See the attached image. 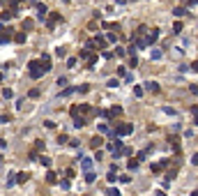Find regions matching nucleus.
<instances>
[{
  "label": "nucleus",
  "instance_id": "obj_1",
  "mask_svg": "<svg viewBox=\"0 0 198 196\" xmlns=\"http://www.w3.org/2000/svg\"><path fill=\"white\" fill-rule=\"evenodd\" d=\"M131 132H134V125L120 122V125H115V129L111 132V136H127V134H131Z\"/></svg>",
  "mask_w": 198,
  "mask_h": 196
},
{
  "label": "nucleus",
  "instance_id": "obj_2",
  "mask_svg": "<svg viewBox=\"0 0 198 196\" xmlns=\"http://www.w3.org/2000/svg\"><path fill=\"white\" fill-rule=\"evenodd\" d=\"M60 21H62L60 12H51V14H49V21H46V26H49V30H53V28H55V23H60Z\"/></svg>",
  "mask_w": 198,
  "mask_h": 196
},
{
  "label": "nucleus",
  "instance_id": "obj_3",
  "mask_svg": "<svg viewBox=\"0 0 198 196\" xmlns=\"http://www.w3.org/2000/svg\"><path fill=\"white\" fill-rule=\"evenodd\" d=\"M157 39H159V30H157V28H152V30L145 32V42H148V46H152Z\"/></svg>",
  "mask_w": 198,
  "mask_h": 196
},
{
  "label": "nucleus",
  "instance_id": "obj_4",
  "mask_svg": "<svg viewBox=\"0 0 198 196\" xmlns=\"http://www.w3.org/2000/svg\"><path fill=\"white\" fill-rule=\"evenodd\" d=\"M39 67H42V72H44V74L51 69V56H49V53H44V56H42V60H39Z\"/></svg>",
  "mask_w": 198,
  "mask_h": 196
},
{
  "label": "nucleus",
  "instance_id": "obj_5",
  "mask_svg": "<svg viewBox=\"0 0 198 196\" xmlns=\"http://www.w3.org/2000/svg\"><path fill=\"white\" fill-rule=\"evenodd\" d=\"M35 7H37V16H39V19H46V14H49V9H46V5H42V2H37V5H35Z\"/></svg>",
  "mask_w": 198,
  "mask_h": 196
},
{
  "label": "nucleus",
  "instance_id": "obj_6",
  "mask_svg": "<svg viewBox=\"0 0 198 196\" xmlns=\"http://www.w3.org/2000/svg\"><path fill=\"white\" fill-rule=\"evenodd\" d=\"M28 178H30V173H14V182H19V185H23V182H28Z\"/></svg>",
  "mask_w": 198,
  "mask_h": 196
},
{
  "label": "nucleus",
  "instance_id": "obj_7",
  "mask_svg": "<svg viewBox=\"0 0 198 196\" xmlns=\"http://www.w3.org/2000/svg\"><path fill=\"white\" fill-rule=\"evenodd\" d=\"M81 169H83L85 173L92 171V159H90V157H83V159H81Z\"/></svg>",
  "mask_w": 198,
  "mask_h": 196
},
{
  "label": "nucleus",
  "instance_id": "obj_8",
  "mask_svg": "<svg viewBox=\"0 0 198 196\" xmlns=\"http://www.w3.org/2000/svg\"><path fill=\"white\" fill-rule=\"evenodd\" d=\"M90 145L97 150V148H101V145H104V139H101V136H92V139H90Z\"/></svg>",
  "mask_w": 198,
  "mask_h": 196
},
{
  "label": "nucleus",
  "instance_id": "obj_9",
  "mask_svg": "<svg viewBox=\"0 0 198 196\" xmlns=\"http://www.w3.org/2000/svg\"><path fill=\"white\" fill-rule=\"evenodd\" d=\"M145 90H150V92H159V83H157V81H148V83H145Z\"/></svg>",
  "mask_w": 198,
  "mask_h": 196
},
{
  "label": "nucleus",
  "instance_id": "obj_10",
  "mask_svg": "<svg viewBox=\"0 0 198 196\" xmlns=\"http://www.w3.org/2000/svg\"><path fill=\"white\" fill-rule=\"evenodd\" d=\"M92 42H95V46H99V49H106V44H108L106 37H101V35H99V37H95Z\"/></svg>",
  "mask_w": 198,
  "mask_h": 196
},
{
  "label": "nucleus",
  "instance_id": "obj_11",
  "mask_svg": "<svg viewBox=\"0 0 198 196\" xmlns=\"http://www.w3.org/2000/svg\"><path fill=\"white\" fill-rule=\"evenodd\" d=\"M72 118H74V127H83V125L88 122L83 115H78V113H76V115H72Z\"/></svg>",
  "mask_w": 198,
  "mask_h": 196
},
{
  "label": "nucleus",
  "instance_id": "obj_12",
  "mask_svg": "<svg viewBox=\"0 0 198 196\" xmlns=\"http://www.w3.org/2000/svg\"><path fill=\"white\" fill-rule=\"evenodd\" d=\"M12 16H14V12H12V9H5V12H0V21H9L12 19Z\"/></svg>",
  "mask_w": 198,
  "mask_h": 196
},
{
  "label": "nucleus",
  "instance_id": "obj_13",
  "mask_svg": "<svg viewBox=\"0 0 198 196\" xmlns=\"http://www.w3.org/2000/svg\"><path fill=\"white\" fill-rule=\"evenodd\" d=\"M46 182H49V185H55V182H58V175L53 173V171H49V173H46Z\"/></svg>",
  "mask_w": 198,
  "mask_h": 196
},
{
  "label": "nucleus",
  "instance_id": "obj_14",
  "mask_svg": "<svg viewBox=\"0 0 198 196\" xmlns=\"http://www.w3.org/2000/svg\"><path fill=\"white\" fill-rule=\"evenodd\" d=\"M12 39L19 42V44H23V42H26V32H14V35H12Z\"/></svg>",
  "mask_w": 198,
  "mask_h": 196
},
{
  "label": "nucleus",
  "instance_id": "obj_15",
  "mask_svg": "<svg viewBox=\"0 0 198 196\" xmlns=\"http://www.w3.org/2000/svg\"><path fill=\"white\" fill-rule=\"evenodd\" d=\"M97 180V173L95 171H88V173H85V182H95Z\"/></svg>",
  "mask_w": 198,
  "mask_h": 196
},
{
  "label": "nucleus",
  "instance_id": "obj_16",
  "mask_svg": "<svg viewBox=\"0 0 198 196\" xmlns=\"http://www.w3.org/2000/svg\"><path fill=\"white\" fill-rule=\"evenodd\" d=\"M42 69H32V72H30V79H35V81H37V79H42Z\"/></svg>",
  "mask_w": 198,
  "mask_h": 196
},
{
  "label": "nucleus",
  "instance_id": "obj_17",
  "mask_svg": "<svg viewBox=\"0 0 198 196\" xmlns=\"http://www.w3.org/2000/svg\"><path fill=\"white\" fill-rule=\"evenodd\" d=\"M76 92V88H65V90L60 92V97H69V95H74Z\"/></svg>",
  "mask_w": 198,
  "mask_h": 196
},
{
  "label": "nucleus",
  "instance_id": "obj_18",
  "mask_svg": "<svg viewBox=\"0 0 198 196\" xmlns=\"http://www.w3.org/2000/svg\"><path fill=\"white\" fill-rule=\"evenodd\" d=\"M127 169H129V171H136L138 169V162H136V159H129V162H127Z\"/></svg>",
  "mask_w": 198,
  "mask_h": 196
},
{
  "label": "nucleus",
  "instance_id": "obj_19",
  "mask_svg": "<svg viewBox=\"0 0 198 196\" xmlns=\"http://www.w3.org/2000/svg\"><path fill=\"white\" fill-rule=\"evenodd\" d=\"M67 141H69V136H67V134H60V136H58V145H65Z\"/></svg>",
  "mask_w": 198,
  "mask_h": 196
},
{
  "label": "nucleus",
  "instance_id": "obj_20",
  "mask_svg": "<svg viewBox=\"0 0 198 196\" xmlns=\"http://www.w3.org/2000/svg\"><path fill=\"white\" fill-rule=\"evenodd\" d=\"M108 182H115V180H118V171H108Z\"/></svg>",
  "mask_w": 198,
  "mask_h": 196
},
{
  "label": "nucleus",
  "instance_id": "obj_21",
  "mask_svg": "<svg viewBox=\"0 0 198 196\" xmlns=\"http://www.w3.org/2000/svg\"><path fill=\"white\" fill-rule=\"evenodd\" d=\"M129 67H138V58H136V53H134V56H129Z\"/></svg>",
  "mask_w": 198,
  "mask_h": 196
},
{
  "label": "nucleus",
  "instance_id": "obj_22",
  "mask_svg": "<svg viewBox=\"0 0 198 196\" xmlns=\"http://www.w3.org/2000/svg\"><path fill=\"white\" fill-rule=\"evenodd\" d=\"M173 14H175V16H184V14H187V9H184V7H175V9H173Z\"/></svg>",
  "mask_w": 198,
  "mask_h": 196
},
{
  "label": "nucleus",
  "instance_id": "obj_23",
  "mask_svg": "<svg viewBox=\"0 0 198 196\" xmlns=\"http://www.w3.org/2000/svg\"><path fill=\"white\" fill-rule=\"evenodd\" d=\"M104 28H106V30H120L118 23H104Z\"/></svg>",
  "mask_w": 198,
  "mask_h": 196
},
{
  "label": "nucleus",
  "instance_id": "obj_24",
  "mask_svg": "<svg viewBox=\"0 0 198 196\" xmlns=\"http://www.w3.org/2000/svg\"><path fill=\"white\" fill-rule=\"evenodd\" d=\"M180 32H182V23H175V26H173V35H180Z\"/></svg>",
  "mask_w": 198,
  "mask_h": 196
},
{
  "label": "nucleus",
  "instance_id": "obj_25",
  "mask_svg": "<svg viewBox=\"0 0 198 196\" xmlns=\"http://www.w3.org/2000/svg\"><path fill=\"white\" fill-rule=\"evenodd\" d=\"M143 159H148V152H145V150H143V152H138V155H136V162H138V164H141Z\"/></svg>",
  "mask_w": 198,
  "mask_h": 196
},
{
  "label": "nucleus",
  "instance_id": "obj_26",
  "mask_svg": "<svg viewBox=\"0 0 198 196\" xmlns=\"http://www.w3.org/2000/svg\"><path fill=\"white\" fill-rule=\"evenodd\" d=\"M95 65H97V56H90V58H88V67L92 69Z\"/></svg>",
  "mask_w": 198,
  "mask_h": 196
},
{
  "label": "nucleus",
  "instance_id": "obj_27",
  "mask_svg": "<svg viewBox=\"0 0 198 196\" xmlns=\"http://www.w3.org/2000/svg\"><path fill=\"white\" fill-rule=\"evenodd\" d=\"M134 95H136V97H143V88L141 86H134Z\"/></svg>",
  "mask_w": 198,
  "mask_h": 196
},
{
  "label": "nucleus",
  "instance_id": "obj_28",
  "mask_svg": "<svg viewBox=\"0 0 198 196\" xmlns=\"http://www.w3.org/2000/svg\"><path fill=\"white\" fill-rule=\"evenodd\" d=\"M85 49H88V51L92 53V51H95V42H92V39H88V42H85Z\"/></svg>",
  "mask_w": 198,
  "mask_h": 196
},
{
  "label": "nucleus",
  "instance_id": "obj_29",
  "mask_svg": "<svg viewBox=\"0 0 198 196\" xmlns=\"http://www.w3.org/2000/svg\"><path fill=\"white\" fill-rule=\"evenodd\" d=\"M32 26H35V23H32V19H26V21H23V28H26V30H30Z\"/></svg>",
  "mask_w": 198,
  "mask_h": 196
},
{
  "label": "nucleus",
  "instance_id": "obj_30",
  "mask_svg": "<svg viewBox=\"0 0 198 196\" xmlns=\"http://www.w3.org/2000/svg\"><path fill=\"white\" fill-rule=\"evenodd\" d=\"M90 56H92V53H90L88 49H83V51H81V53H78V58H85V60H88V58H90Z\"/></svg>",
  "mask_w": 198,
  "mask_h": 196
},
{
  "label": "nucleus",
  "instance_id": "obj_31",
  "mask_svg": "<svg viewBox=\"0 0 198 196\" xmlns=\"http://www.w3.org/2000/svg\"><path fill=\"white\" fill-rule=\"evenodd\" d=\"M150 56H152V60H159V58H161V51H159V49H154L152 53H150Z\"/></svg>",
  "mask_w": 198,
  "mask_h": 196
},
{
  "label": "nucleus",
  "instance_id": "obj_32",
  "mask_svg": "<svg viewBox=\"0 0 198 196\" xmlns=\"http://www.w3.org/2000/svg\"><path fill=\"white\" fill-rule=\"evenodd\" d=\"M55 53H58V58H65L67 56V49H62V46H60V49H55Z\"/></svg>",
  "mask_w": 198,
  "mask_h": 196
},
{
  "label": "nucleus",
  "instance_id": "obj_33",
  "mask_svg": "<svg viewBox=\"0 0 198 196\" xmlns=\"http://www.w3.org/2000/svg\"><path fill=\"white\" fill-rule=\"evenodd\" d=\"M12 95H14V92H12L9 88H5V90H2V97H5V99H12Z\"/></svg>",
  "mask_w": 198,
  "mask_h": 196
},
{
  "label": "nucleus",
  "instance_id": "obj_34",
  "mask_svg": "<svg viewBox=\"0 0 198 196\" xmlns=\"http://www.w3.org/2000/svg\"><path fill=\"white\" fill-rule=\"evenodd\" d=\"M37 162H42L44 166H51V159L49 157H37Z\"/></svg>",
  "mask_w": 198,
  "mask_h": 196
},
{
  "label": "nucleus",
  "instance_id": "obj_35",
  "mask_svg": "<svg viewBox=\"0 0 198 196\" xmlns=\"http://www.w3.org/2000/svg\"><path fill=\"white\" fill-rule=\"evenodd\" d=\"M106 196H122V194L118 192V189H113V187H111V189H108V192H106Z\"/></svg>",
  "mask_w": 198,
  "mask_h": 196
},
{
  "label": "nucleus",
  "instance_id": "obj_36",
  "mask_svg": "<svg viewBox=\"0 0 198 196\" xmlns=\"http://www.w3.org/2000/svg\"><path fill=\"white\" fill-rule=\"evenodd\" d=\"M76 90H78V92H88V90H90V86H88V83H83V86H78Z\"/></svg>",
  "mask_w": 198,
  "mask_h": 196
},
{
  "label": "nucleus",
  "instance_id": "obj_37",
  "mask_svg": "<svg viewBox=\"0 0 198 196\" xmlns=\"http://www.w3.org/2000/svg\"><path fill=\"white\" fill-rule=\"evenodd\" d=\"M118 86H120L118 79H111V81H108V88H118Z\"/></svg>",
  "mask_w": 198,
  "mask_h": 196
},
{
  "label": "nucleus",
  "instance_id": "obj_38",
  "mask_svg": "<svg viewBox=\"0 0 198 196\" xmlns=\"http://www.w3.org/2000/svg\"><path fill=\"white\" fill-rule=\"evenodd\" d=\"M28 95H30V97H32V99H37V97H39V90H37V88H32V90H30V92H28Z\"/></svg>",
  "mask_w": 198,
  "mask_h": 196
},
{
  "label": "nucleus",
  "instance_id": "obj_39",
  "mask_svg": "<svg viewBox=\"0 0 198 196\" xmlns=\"http://www.w3.org/2000/svg\"><path fill=\"white\" fill-rule=\"evenodd\" d=\"M37 157H39V152L32 148V150H30V159H32V162H37Z\"/></svg>",
  "mask_w": 198,
  "mask_h": 196
},
{
  "label": "nucleus",
  "instance_id": "obj_40",
  "mask_svg": "<svg viewBox=\"0 0 198 196\" xmlns=\"http://www.w3.org/2000/svg\"><path fill=\"white\" fill-rule=\"evenodd\" d=\"M67 67H76V58H67Z\"/></svg>",
  "mask_w": 198,
  "mask_h": 196
},
{
  "label": "nucleus",
  "instance_id": "obj_41",
  "mask_svg": "<svg viewBox=\"0 0 198 196\" xmlns=\"http://www.w3.org/2000/svg\"><path fill=\"white\" fill-rule=\"evenodd\" d=\"M35 150H37V152L44 150V141H37V143H35Z\"/></svg>",
  "mask_w": 198,
  "mask_h": 196
},
{
  "label": "nucleus",
  "instance_id": "obj_42",
  "mask_svg": "<svg viewBox=\"0 0 198 196\" xmlns=\"http://www.w3.org/2000/svg\"><path fill=\"white\" fill-rule=\"evenodd\" d=\"M115 39H118V35H115V32H108V37H106V42H115Z\"/></svg>",
  "mask_w": 198,
  "mask_h": 196
},
{
  "label": "nucleus",
  "instance_id": "obj_43",
  "mask_svg": "<svg viewBox=\"0 0 198 196\" xmlns=\"http://www.w3.org/2000/svg\"><path fill=\"white\" fill-rule=\"evenodd\" d=\"M58 86H67V76H60V79H58Z\"/></svg>",
  "mask_w": 198,
  "mask_h": 196
},
{
  "label": "nucleus",
  "instance_id": "obj_44",
  "mask_svg": "<svg viewBox=\"0 0 198 196\" xmlns=\"http://www.w3.org/2000/svg\"><path fill=\"white\" fill-rule=\"evenodd\" d=\"M115 53H118V56H125V53H127V49H122V46H118V49H115Z\"/></svg>",
  "mask_w": 198,
  "mask_h": 196
},
{
  "label": "nucleus",
  "instance_id": "obj_45",
  "mask_svg": "<svg viewBox=\"0 0 198 196\" xmlns=\"http://www.w3.org/2000/svg\"><path fill=\"white\" fill-rule=\"evenodd\" d=\"M7 120H9L7 115H0V125H5V122H7Z\"/></svg>",
  "mask_w": 198,
  "mask_h": 196
},
{
  "label": "nucleus",
  "instance_id": "obj_46",
  "mask_svg": "<svg viewBox=\"0 0 198 196\" xmlns=\"http://www.w3.org/2000/svg\"><path fill=\"white\" fill-rule=\"evenodd\" d=\"M5 145H7V141H2V139H0V150H2Z\"/></svg>",
  "mask_w": 198,
  "mask_h": 196
},
{
  "label": "nucleus",
  "instance_id": "obj_47",
  "mask_svg": "<svg viewBox=\"0 0 198 196\" xmlns=\"http://www.w3.org/2000/svg\"><path fill=\"white\" fill-rule=\"evenodd\" d=\"M12 2H14V5H19V2H21V0H12Z\"/></svg>",
  "mask_w": 198,
  "mask_h": 196
},
{
  "label": "nucleus",
  "instance_id": "obj_48",
  "mask_svg": "<svg viewBox=\"0 0 198 196\" xmlns=\"http://www.w3.org/2000/svg\"><path fill=\"white\" fill-rule=\"evenodd\" d=\"M2 79H5V76H2V72H0V81H2Z\"/></svg>",
  "mask_w": 198,
  "mask_h": 196
},
{
  "label": "nucleus",
  "instance_id": "obj_49",
  "mask_svg": "<svg viewBox=\"0 0 198 196\" xmlns=\"http://www.w3.org/2000/svg\"><path fill=\"white\" fill-rule=\"evenodd\" d=\"M0 44H2V37H0Z\"/></svg>",
  "mask_w": 198,
  "mask_h": 196
}]
</instances>
